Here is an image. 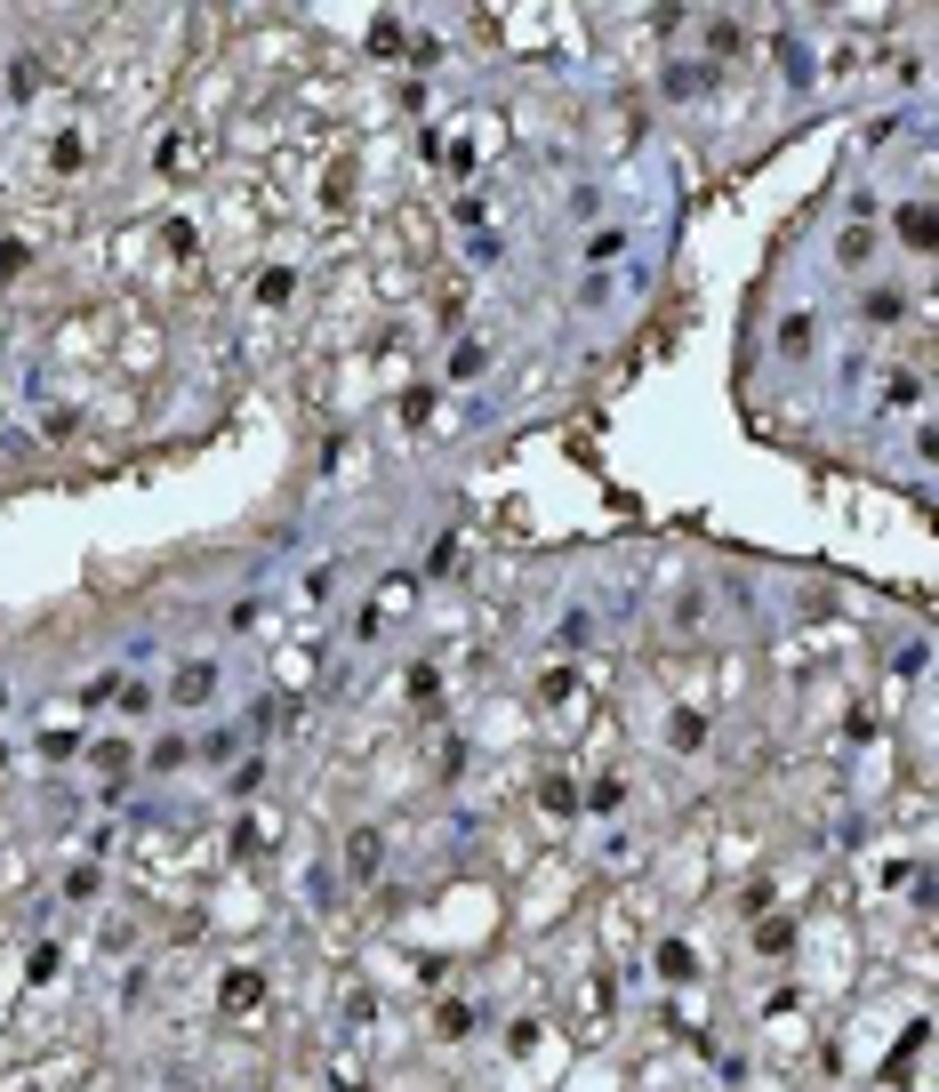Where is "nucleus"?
I'll use <instances>...</instances> for the list:
<instances>
[{"instance_id": "obj_1", "label": "nucleus", "mask_w": 939, "mask_h": 1092, "mask_svg": "<svg viewBox=\"0 0 939 1092\" xmlns=\"http://www.w3.org/2000/svg\"><path fill=\"white\" fill-rule=\"evenodd\" d=\"M346 860H354V876H370V868L386 860V828H354V844H346Z\"/></svg>"}, {"instance_id": "obj_2", "label": "nucleus", "mask_w": 939, "mask_h": 1092, "mask_svg": "<svg viewBox=\"0 0 939 1092\" xmlns=\"http://www.w3.org/2000/svg\"><path fill=\"white\" fill-rule=\"evenodd\" d=\"M225 1004L241 1012V1004H265V972L249 964V972H225Z\"/></svg>"}, {"instance_id": "obj_3", "label": "nucleus", "mask_w": 939, "mask_h": 1092, "mask_svg": "<svg viewBox=\"0 0 939 1092\" xmlns=\"http://www.w3.org/2000/svg\"><path fill=\"white\" fill-rule=\"evenodd\" d=\"M899 233H907L915 249H931V201H907V209H899Z\"/></svg>"}, {"instance_id": "obj_4", "label": "nucleus", "mask_w": 939, "mask_h": 1092, "mask_svg": "<svg viewBox=\"0 0 939 1092\" xmlns=\"http://www.w3.org/2000/svg\"><path fill=\"white\" fill-rule=\"evenodd\" d=\"M618 249H626V233H594V241H586V265H610Z\"/></svg>"}]
</instances>
